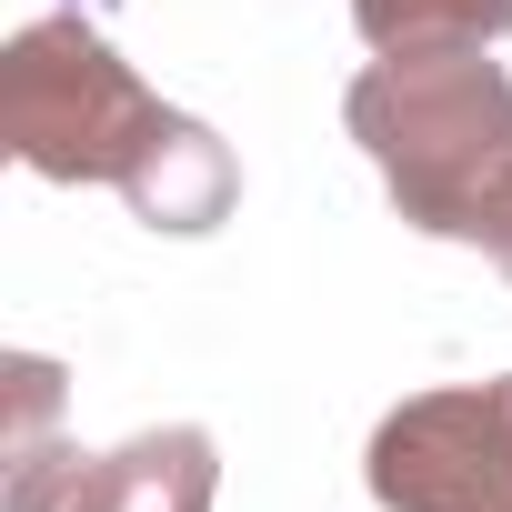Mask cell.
I'll list each match as a JSON object with an SVG mask.
<instances>
[{
  "label": "cell",
  "instance_id": "cell-1",
  "mask_svg": "<svg viewBox=\"0 0 512 512\" xmlns=\"http://www.w3.org/2000/svg\"><path fill=\"white\" fill-rule=\"evenodd\" d=\"M0 141L41 181H111L151 231H211L231 211V151L131 81L111 41L81 21H31L0 61Z\"/></svg>",
  "mask_w": 512,
  "mask_h": 512
},
{
  "label": "cell",
  "instance_id": "cell-2",
  "mask_svg": "<svg viewBox=\"0 0 512 512\" xmlns=\"http://www.w3.org/2000/svg\"><path fill=\"white\" fill-rule=\"evenodd\" d=\"M342 121L392 181L412 231L462 241L472 211L512 181V81L482 51H382L352 81Z\"/></svg>",
  "mask_w": 512,
  "mask_h": 512
},
{
  "label": "cell",
  "instance_id": "cell-3",
  "mask_svg": "<svg viewBox=\"0 0 512 512\" xmlns=\"http://www.w3.org/2000/svg\"><path fill=\"white\" fill-rule=\"evenodd\" d=\"M372 502L382 512H512V372L412 392L372 432Z\"/></svg>",
  "mask_w": 512,
  "mask_h": 512
},
{
  "label": "cell",
  "instance_id": "cell-4",
  "mask_svg": "<svg viewBox=\"0 0 512 512\" xmlns=\"http://www.w3.org/2000/svg\"><path fill=\"white\" fill-rule=\"evenodd\" d=\"M211 492H221V462H211V432L191 422L141 432L71 472V512H211Z\"/></svg>",
  "mask_w": 512,
  "mask_h": 512
},
{
  "label": "cell",
  "instance_id": "cell-5",
  "mask_svg": "<svg viewBox=\"0 0 512 512\" xmlns=\"http://www.w3.org/2000/svg\"><path fill=\"white\" fill-rule=\"evenodd\" d=\"M372 51H492L512 31V0H352Z\"/></svg>",
  "mask_w": 512,
  "mask_h": 512
},
{
  "label": "cell",
  "instance_id": "cell-6",
  "mask_svg": "<svg viewBox=\"0 0 512 512\" xmlns=\"http://www.w3.org/2000/svg\"><path fill=\"white\" fill-rule=\"evenodd\" d=\"M51 412H61V372L51 362H11V512H51L61 502V442H51Z\"/></svg>",
  "mask_w": 512,
  "mask_h": 512
},
{
  "label": "cell",
  "instance_id": "cell-7",
  "mask_svg": "<svg viewBox=\"0 0 512 512\" xmlns=\"http://www.w3.org/2000/svg\"><path fill=\"white\" fill-rule=\"evenodd\" d=\"M462 241H482V251H492V262L512 272V181H502V191H492V201L472 211V231H462Z\"/></svg>",
  "mask_w": 512,
  "mask_h": 512
}]
</instances>
